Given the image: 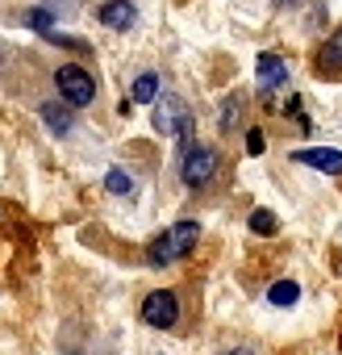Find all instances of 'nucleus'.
Listing matches in <instances>:
<instances>
[{
  "mask_svg": "<svg viewBox=\"0 0 342 355\" xmlns=\"http://www.w3.org/2000/svg\"><path fill=\"white\" fill-rule=\"evenodd\" d=\"M142 322L154 326V330H171V326L180 322V297L171 293V288L146 293V301H142Z\"/></svg>",
  "mask_w": 342,
  "mask_h": 355,
  "instance_id": "20e7f679",
  "label": "nucleus"
},
{
  "mask_svg": "<svg viewBox=\"0 0 342 355\" xmlns=\"http://www.w3.org/2000/svg\"><path fill=\"white\" fill-rule=\"evenodd\" d=\"M263 150H267L263 130H251V134H246V155H263Z\"/></svg>",
  "mask_w": 342,
  "mask_h": 355,
  "instance_id": "f3484780",
  "label": "nucleus"
},
{
  "mask_svg": "<svg viewBox=\"0 0 342 355\" xmlns=\"http://www.w3.org/2000/svg\"><path fill=\"white\" fill-rule=\"evenodd\" d=\"M251 230H255V234H267V239H271V234L280 230V218H276L271 209H255V214H251Z\"/></svg>",
  "mask_w": 342,
  "mask_h": 355,
  "instance_id": "4468645a",
  "label": "nucleus"
},
{
  "mask_svg": "<svg viewBox=\"0 0 342 355\" xmlns=\"http://www.w3.org/2000/svg\"><path fill=\"white\" fill-rule=\"evenodd\" d=\"M154 96H159V76H154V71H142V76L134 80V88H129V101H134V105H150Z\"/></svg>",
  "mask_w": 342,
  "mask_h": 355,
  "instance_id": "9b49d317",
  "label": "nucleus"
},
{
  "mask_svg": "<svg viewBox=\"0 0 342 355\" xmlns=\"http://www.w3.org/2000/svg\"><path fill=\"white\" fill-rule=\"evenodd\" d=\"M217 167H222V155L213 150V146H188L184 150V184L188 189H205L213 175H217Z\"/></svg>",
  "mask_w": 342,
  "mask_h": 355,
  "instance_id": "39448f33",
  "label": "nucleus"
},
{
  "mask_svg": "<svg viewBox=\"0 0 342 355\" xmlns=\"http://www.w3.org/2000/svg\"><path fill=\"white\" fill-rule=\"evenodd\" d=\"M38 113H42V121L51 125V134H59V138H63V134L71 130V113H67L63 105H55V101H46V105H38Z\"/></svg>",
  "mask_w": 342,
  "mask_h": 355,
  "instance_id": "9d476101",
  "label": "nucleus"
},
{
  "mask_svg": "<svg viewBox=\"0 0 342 355\" xmlns=\"http://www.w3.org/2000/svg\"><path fill=\"white\" fill-rule=\"evenodd\" d=\"M292 163L317 167V171H325V175H342V150H334V146H305V150H292Z\"/></svg>",
  "mask_w": 342,
  "mask_h": 355,
  "instance_id": "423d86ee",
  "label": "nucleus"
},
{
  "mask_svg": "<svg viewBox=\"0 0 342 355\" xmlns=\"http://www.w3.org/2000/svg\"><path fill=\"white\" fill-rule=\"evenodd\" d=\"M55 88L67 105H92L96 101V80L80 67V63H63L55 71Z\"/></svg>",
  "mask_w": 342,
  "mask_h": 355,
  "instance_id": "7ed1b4c3",
  "label": "nucleus"
},
{
  "mask_svg": "<svg viewBox=\"0 0 342 355\" xmlns=\"http://www.w3.org/2000/svg\"><path fill=\"white\" fill-rule=\"evenodd\" d=\"M255 80H259L263 92L284 88V84H288V63H284L280 55H259V63H255Z\"/></svg>",
  "mask_w": 342,
  "mask_h": 355,
  "instance_id": "0eeeda50",
  "label": "nucleus"
},
{
  "mask_svg": "<svg viewBox=\"0 0 342 355\" xmlns=\"http://www.w3.org/2000/svg\"><path fill=\"white\" fill-rule=\"evenodd\" d=\"M46 42H55V46H71V51H88V42L75 38V34H46Z\"/></svg>",
  "mask_w": 342,
  "mask_h": 355,
  "instance_id": "dca6fc26",
  "label": "nucleus"
},
{
  "mask_svg": "<svg viewBox=\"0 0 342 355\" xmlns=\"http://www.w3.org/2000/svg\"><path fill=\"white\" fill-rule=\"evenodd\" d=\"M238 121H242V101H238V96L222 101V130H234Z\"/></svg>",
  "mask_w": 342,
  "mask_h": 355,
  "instance_id": "2eb2a0df",
  "label": "nucleus"
},
{
  "mask_svg": "<svg viewBox=\"0 0 342 355\" xmlns=\"http://www.w3.org/2000/svg\"><path fill=\"white\" fill-rule=\"evenodd\" d=\"M197 239H201V226H197V222H176V226H167L159 239H150V247H146V263H150V268L176 263V259H184V255L197 247Z\"/></svg>",
  "mask_w": 342,
  "mask_h": 355,
  "instance_id": "f257e3e1",
  "label": "nucleus"
},
{
  "mask_svg": "<svg viewBox=\"0 0 342 355\" xmlns=\"http://www.w3.org/2000/svg\"><path fill=\"white\" fill-rule=\"evenodd\" d=\"M30 26L42 30V34H51V13H46V9H34V13H30Z\"/></svg>",
  "mask_w": 342,
  "mask_h": 355,
  "instance_id": "a211bd4d",
  "label": "nucleus"
},
{
  "mask_svg": "<svg viewBox=\"0 0 342 355\" xmlns=\"http://www.w3.org/2000/svg\"><path fill=\"white\" fill-rule=\"evenodd\" d=\"M317 71L321 76H334V71H342V26L325 38V46L317 51Z\"/></svg>",
  "mask_w": 342,
  "mask_h": 355,
  "instance_id": "1a4fd4ad",
  "label": "nucleus"
},
{
  "mask_svg": "<svg viewBox=\"0 0 342 355\" xmlns=\"http://www.w3.org/2000/svg\"><path fill=\"white\" fill-rule=\"evenodd\" d=\"M154 130L159 134H176V138H184L192 146V113H188V105L176 92L154 96Z\"/></svg>",
  "mask_w": 342,
  "mask_h": 355,
  "instance_id": "f03ea898",
  "label": "nucleus"
},
{
  "mask_svg": "<svg viewBox=\"0 0 342 355\" xmlns=\"http://www.w3.org/2000/svg\"><path fill=\"white\" fill-rule=\"evenodd\" d=\"M105 189H109V193H117V197H125V193H134V175H129L125 167H109Z\"/></svg>",
  "mask_w": 342,
  "mask_h": 355,
  "instance_id": "ddd939ff",
  "label": "nucleus"
},
{
  "mask_svg": "<svg viewBox=\"0 0 342 355\" xmlns=\"http://www.w3.org/2000/svg\"><path fill=\"white\" fill-rule=\"evenodd\" d=\"M230 355H255V351H251V347H238V351H230Z\"/></svg>",
  "mask_w": 342,
  "mask_h": 355,
  "instance_id": "6ab92c4d",
  "label": "nucleus"
},
{
  "mask_svg": "<svg viewBox=\"0 0 342 355\" xmlns=\"http://www.w3.org/2000/svg\"><path fill=\"white\" fill-rule=\"evenodd\" d=\"M96 17L109 26V30H129L138 21V9H134V0H105V5L96 9Z\"/></svg>",
  "mask_w": 342,
  "mask_h": 355,
  "instance_id": "6e6552de",
  "label": "nucleus"
},
{
  "mask_svg": "<svg viewBox=\"0 0 342 355\" xmlns=\"http://www.w3.org/2000/svg\"><path fill=\"white\" fill-rule=\"evenodd\" d=\"M267 301L280 305V309H284V305H296V301H300V284H296V280H276V284L267 288Z\"/></svg>",
  "mask_w": 342,
  "mask_h": 355,
  "instance_id": "f8f14e48",
  "label": "nucleus"
}]
</instances>
